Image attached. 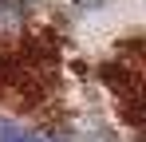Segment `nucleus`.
I'll use <instances>...</instances> for the list:
<instances>
[{
  "instance_id": "obj_1",
  "label": "nucleus",
  "mask_w": 146,
  "mask_h": 142,
  "mask_svg": "<svg viewBox=\"0 0 146 142\" xmlns=\"http://www.w3.org/2000/svg\"><path fill=\"white\" fill-rule=\"evenodd\" d=\"M32 24L28 0H0V44H16Z\"/></svg>"
},
{
  "instance_id": "obj_2",
  "label": "nucleus",
  "mask_w": 146,
  "mask_h": 142,
  "mask_svg": "<svg viewBox=\"0 0 146 142\" xmlns=\"http://www.w3.org/2000/svg\"><path fill=\"white\" fill-rule=\"evenodd\" d=\"M0 142H55L51 134L36 130V126H20V122H0Z\"/></svg>"
}]
</instances>
